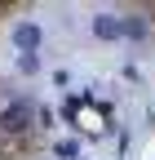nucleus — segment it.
Wrapping results in <instances>:
<instances>
[{"mask_svg": "<svg viewBox=\"0 0 155 160\" xmlns=\"http://www.w3.org/2000/svg\"><path fill=\"white\" fill-rule=\"evenodd\" d=\"M31 120H35V107L27 98H13V102H5V111H0V129L5 133H27Z\"/></svg>", "mask_w": 155, "mask_h": 160, "instance_id": "nucleus-1", "label": "nucleus"}, {"mask_svg": "<svg viewBox=\"0 0 155 160\" xmlns=\"http://www.w3.org/2000/svg\"><path fill=\"white\" fill-rule=\"evenodd\" d=\"M13 45H18V53H35L40 49V27L35 22H18L13 27Z\"/></svg>", "mask_w": 155, "mask_h": 160, "instance_id": "nucleus-2", "label": "nucleus"}, {"mask_svg": "<svg viewBox=\"0 0 155 160\" xmlns=\"http://www.w3.org/2000/svg\"><path fill=\"white\" fill-rule=\"evenodd\" d=\"M89 31L98 36V40H120V36H124V27H120V18H115V13H98V18L89 22Z\"/></svg>", "mask_w": 155, "mask_h": 160, "instance_id": "nucleus-3", "label": "nucleus"}, {"mask_svg": "<svg viewBox=\"0 0 155 160\" xmlns=\"http://www.w3.org/2000/svg\"><path fill=\"white\" fill-rule=\"evenodd\" d=\"M120 27H124L129 40H142V36H146V22H142V18H120Z\"/></svg>", "mask_w": 155, "mask_h": 160, "instance_id": "nucleus-4", "label": "nucleus"}, {"mask_svg": "<svg viewBox=\"0 0 155 160\" xmlns=\"http://www.w3.org/2000/svg\"><path fill=\"white\" fill-rule=\"evenodd\" d=\"M35 67H40V58H35V53H18V71H27V76H31Z\"/></svg>", "mask_w": 155, "mask_h": 160, "instance_id": "nucleus-5", "label": "nucleus"}]
</instances>
